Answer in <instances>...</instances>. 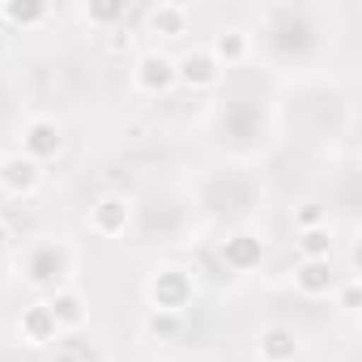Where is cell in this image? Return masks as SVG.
Listing matches in <instances>:
<instances>
[{"label": "cell", "mask_w": 362, "mask_h": 362, "mask_svg": "<svg viewBox=\"0 0 362 362\" xmlns=\"http://www.w3.org/2000/svg\"><path fill=\"white\" fill-rule=\"evenodd\" d=\"M18 153H26V158L39 162V166L56 162V158L64 153V128H60V119H52V115L26 119V128H22V149H18Z\"/></svg>", "instance_id": "3"}, {"label": "cell", "mask_w": 362, "mask_h": 362, "mask_svg": "<svg viewBox=\"0 0 362 362\" xmlns=\"http://www.w3.org/2000/svg\"><path fill=\"white\" fill-rule=\"evenodd\" d=\"M43 188V166L30 162L26 153H5L0 158V192L13 197V201H26Z\"/></svg>", "instance_id": "5"}, {"label": "cell", "mask_w": 362, "mask_h": 362, "mask_svg": "<svg viewBox=\"0 0 362 362\" xmlns=\"http://www.w3.org/2000/svg\"><path fill=\"white\" fill-rule=\"evenodd\" d=\"M56 362H77V358H73V354H64V358H56Z\"/></svg>", "instance_id": "21"}, {"label": "cell", "mask_w": 362, "mask_h": 362, "mask_svg": "<svg viewBox=\"0 0 362 362\" xmlns=\"http://www.w3.org/2000/svg\"><path fill=\"white\" fill-rule=\"evenodd\" d=\"M256 362H298V332L290 324H264L256 332Z\"/></svg>", "instance_id": "9"}, {"label": "cell", "mask_w": 362, "mask_h": 362, "mask_svg": "<svg viewBox=\"0 0 362 362\" xmlns=\"http://www.w3.org/2000/svg\"><path fill=\"white\" fill-rule=\"evenodd\" d=\"M47 307H52L60 332H77V328H86V320H90V303H86V294L73 290V286H56L52 298H47Z\"/></svg>", "instance_id": "12"}, {"label": "cell", "mask_w": 362, "mask_h": 362, "mask_svg": "<svg viewBox=\"0 0 362 362\" xmlns=\"http://www.w3.org/2000/svg\"><path fill=\"white\" fill-rule=\"evenodd\" d=\"M341 311H349V315L358 311V281H354V277L341 286Z\"/></svg>", "instance_id": "18"}, {"label": "cell", "mask_w": 362, "mask_h": 362, "mask_svg": "<svg viewBox=\"0 0 362 362\" xmlns=\"http://www.w3.org/2000/svg\"><path fill=\"white\" fill-rule=\"evenodd\" d=\"M145 303L158 315H184L197 303V277L188 269H179V264H162L145 281Z\"/></svg>", "instance_id": "1"}, {"label": "cell", "mask_w": 362, "mask_h": 362, "mask_svg": "<svg viewBox=\"0 0 362 362\" xmlns=\"http://www.w3.org/2000/svg\"><path fill=\"white\" fill-rule=\"evenodd\" d=\"M52 22V5H43V0H5L0 5V26L5 30H39Z\"/></svg>", "instance_id": "13"}, {"label": "cell", "mask_w": 362, "mask_h": 362, "mask_svg": "<svg viewBox=\"0 0 362 362\" xmlns=\"http://www.w3.org/2000/svg\"><path fill=\"white\" fill-rule=\"evenodd\" d=\"M145 26L158 39H184L188 26H192V9L179 5V0H158V5L145 13Z\"/></svg>", "instance_id": "10"}, {"label": "cell", "mask_w": 362, "mask_h": 362, "mask_svg": "<svg viewBox=\"0 0 362 362\" xmlns=\"http://www.w3.org/2000/svg\"><path fill=\"white\" fill-rule=\"evenodd\" d=\"M9 243H13V235H9V226H5V218H0V256L9 252Z\"/></svg>", "instance_id": "19"}, {"label": "cell", "mask_w": 362, "mask_h": 362, "mask_svg": "<svg viewBox=\"0 0 362 362\" xmlns=\"http://www.w3.org/2000/svg\"><path fill=\"white\" fill-rule=\"evenodd\" d=\"M247 52H252V35H247L243 26H222V30L214 35V43H209V56H214L222 69L243 64V60H247Z\"/></svg>", "instance_id": "14"}, {"label": "cell", "mask_w": 362, "mask_h": 362, "mask_svg": "<svg viewBox=\"0 0 362 362\" xmlns=\"http://www.w3.org/2000/svg\"><path fill=\"white\" fill-rule=\"evenodd\" d=\"M86 226H90V235H98V239H119V235L132 226V201H128L124 192H103V197H94V205H90V214H86Z\"/></svg>", "instance_id": "4"}, {"label": "cell", "mask_w": 362, "mask_h": 362, "mask_svg": "<svg viewBox=\"0 0 362 362\" xmlns=\"http://www.w3.org/2000/svg\"><path fill=\"white\" fill-rule=\"evenodd\" d=\"M5 52H9V30L0 26V56H5Z\"/></svg>", "instance_id": "20"}, {"label": "cell", "mask_w": 362, "mask_h": 362, "mask_svg": "<svg viewBox=\"0 0 362 362\" xmlns=\"http://www.w3.org/2000/svg\"><path fill=\"white\" fill-rule=\"evenodd\" d=\"M260 256H264V243H260L256 235H247V230H239V235H230V239L222 243V260H226L230 269H239V273L256 269Z\"/></svg>", "instance_id": "15"}, {"label": "cell", "mask_w": 362, "mask_h": 362, "mask_svg": "<svg viewBox=\"0 0 362 362\" xmlns=\"http://www.w3.org/2000/svg\"><path fill=\"white\" fill-rule=\"evenodd\" d=\"M294 290L303 294V298H328L332 290H337V269H332V260H298L294 264Z\"/></svg>", "instance_id": "11"}, {"label": "cell", "mask_w": 362, "mask_h": 362, "mask_svg": "<svg viewBox=\"0 0 362 362\" xmlns=\"http://www.w3.org/2000/svg\"><path fill=\"white\" fill-rule=\"evenodd\" d=\"M175 77L184 81L188 90H214L222 81V64L209 56V47H192L188 56L175 60Z\"/></svg>", "instance_id": "7"}, {"label": "cell", "mask_w": 362, "mask_h": 362, "mask_svg": "<svg viewBox=\"0 0 362 362\" xmlns=\"http://www.w3.org/2000/svg\"><path fill=\"white\" fill-rule=\"evenodd\" d=\"M73 269V247L64 239H35L26 252H22V273L35 290H56V281Z\"/></svg>", "instance_id": "2"}, {"label": "cell", "mask_w": 362, "mask_h": 362, "mask_svg": "<svg viewBox=\"0 0 362 362\" xmlns=\"http://www.w3.org/2000/svg\"><path fill=\"white\" fill-rule=\"evenodd\" d=\"M18 337H22L26 345H52V341L64 337L60 324H56V315H52V307H47V298L22 307V315H18Z\"/></svg>", "instance_id": "8"}, {"label": "cell", "mask_w": 362, "mask_h": 362, "mask_svg": "<svg viewBox=\"0 0 362 362\" xmlns=\"http://www.w3.org/2000/svg\"><path fill=\"white\" fill-rule=\"evenodd\" d=\"M86 18H90L94 26H115V22L128 18V5H119V0H115V5H90Z\"/></svg>", "instance_id": "17"}, {"label": "cell", "mask_w": 362, "mask_h": 362, "mask_svg": "<svg viewBox=\"0 0 362 362\" xmlns=\"http://www.w3.org/2000/svg\"><path fill=\"white\" fill-rule=\"evenodd\" d=\"M294 247H298V260H332L337 239H332L328 222H320V226H303L294 235Z\"/></svg>", "instance_id": "16"}, {"label": "cell", "mask_w": 362, "mask_h": 362, "mask_svg": "<svg viewBox=\"0 0 362 362\" xmlns=\"http://www.w3.org/2000/svg\"><path fill=\"white\" fill-rule=\"evenodd\" d=\"M132 86H136L141 94H149V98L170 94V90L179 86V77H175V60L162 56V52H145V56L136 60V69H132Z\"/></svg>", "instance_id": "6"}]
</instances>
